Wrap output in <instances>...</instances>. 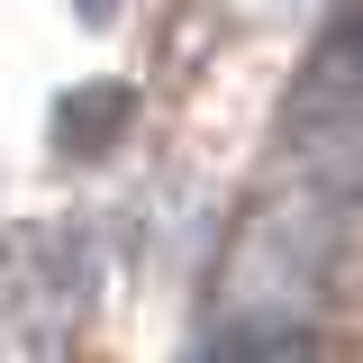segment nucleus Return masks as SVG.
<instances>
[{"mask_svg": "<svg viewBox=\"0 0 363 363\" xmlns=\"http://www.w3.org/2000/svg\"><path fill=\"white\" fill-rule=\"evenodd\" d=\"M336 255V218H327V200H281L264 227H255V245H245V264H236V291L245 300H300L318 272Z\"/></svg>", "mask_w": 363, "mask_h": 363, "instance_id": "obj_1", "label": "nucleus"}, {"mask_svg": "<svg viewBox=\"0 0 363 363\" xmlns=\"http://www.w3.org/2000/svg\"><path fill=\"white\" fill-rule=\"evenodd\" d=\"M309 345V327L291 309H272V318H227L218 336H209V354H300Z\"/></svg>", "mask_w": 363, "mask_h": 363, "instance_id": "obj_2", "label": "nucleus"}, {"mask_svg": "<svg viewBox=\"0 0 363 363\" xmlns=\"http://www.w3.org/2000/svg\"><path fill=\"white\" fill-rule=\"evenodd\" d=\"M82 9H91V18H109V9H118V0H82Z\"/></svg>", "mask_w": 363, "mask_h": 363, "instance_id": "obj_3", "label": "nucleus"}]
</instances>
